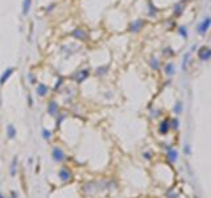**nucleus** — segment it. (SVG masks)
Returning a JSON list of instances; mask_svg holds the SVG:
<instances>
[{"instance_id": "nucleus-1", "label": "nucleus", "mask_w": 211, "mask_h": 198, "mask_svg": "<svg viewBox=\"0 0 211 198\" xmlns=\"http://www.w3.org/2000/svg\"><path fill=\"white\" fill-rule=\"evenodd\" d=\"M88 77H90V70L88 69H81V70H78V71L74 73L73 78H74V81L77 82V83H82V82L86 81Z\"/></svg>"}, {"instance_id": "nucleus-2", "label": "nucleus", "mask_w": 211, "mask_h": 198, "mask_svg": "<svg viewBox=\"0 0 211 198\" xmlns=\"http://www.w3.org/2000/svg\"><path fill=\"white\" fill-rule=\"evenodd\" d=\"M52 157H53V160L56 162H61V161L65 160V153H63V151L59 148V147H53Z\"/></svg>"}, {"instance_id": "nucleus-3", "label": "nucleus", "mask_w": 211, "mask_h": 198, "mask_svg": "<svg viewBox=\"0 0 211 198\" xmlns=\"http://www.w3.org/2000/svg\"><path fill=\"white\" fill-rule=\"evenodd\" d=\"M144 25H145V20H143V19H139V20L132 21V23L129 24V32H132V33H137V32H140L143 29Z\"/></svg>"}, {"instance_id": "nucleus-4", "label": "nucleus", "mask_w": 211, "mask_h": 198, "mask_svg": "<svg viewBox=\"0 0 211 198\" xmlns=\"http://www.w3.org/2000/svg\"><path fill=\"white\" fill-rule=\"evenodd\" d=\"M210 25H211V17L204 19L202 23L198 24V27H197V33H198V34H204V33L207 32V29L210 28Z\"/></svg>"}, {"instance_id": "nucleus-5", "label": "nucleus", "mask_w": 211, "mask_h": 198, "mask_svg": "<svg viewBox=\"0 0 211 198\" xmlns=\"http://www.w3.org/2000/svg\"><path fill=\"white\" fill-rule=\"evenodd\" d=\"M71 36L75 38L77 41H86L87 40V33H86L83 29H81V28H77V29H74L71 32Z\"/></svg>"}, {"instance_id": "nucleus-6", "label": "nucleus", "mask_w": 211, "mask_h": 198, "mask_svg": "<svg viewBox=\"0 0 211 198\" xmlns=\"http://www.w3.org/2000/svg\"><path fill=\"white\" fill-rule=\"evenodd\" d=\"M58 177L61 181H63V182H68V181L71 180V172L69 170L68 168H61L59 172H58Z\"/></svg>"}, {"instance_id": "nucleus-7", "label": "nucleus", "mask_w": 211, "mask_h": 198, "mask_svg": "<svg viewBox=\"0 0 211 198\" xmlns=\"http://www.w3.org/2000/svg\"><path fill=\"white\" fill-rule=\"evenodd\" d=\"M13 73H15V69H13V68H7V69H5L4 71H3V74L0 75V86L4 85L5 82H7L8 79L12 77V74H13Z\"/></svg>"}, {"instance_id": "nucleus-8", "label": "nucleus", "mask_w": 211, "mask_h": 198, "mask_svg": "<svg viewBox=\"0 0 211 198\" xmlns=\"http://www.w3.org/2000/svg\"><path fill=\"white\" fill-rule=\"evenodd\" d=\"M198 57H199L201 61H209L211 58V49H209L206 46L201 48L199 52H198Z\"/></svg>"}, {"instance_id": "nucleus-9", "label": "nucleus", "mask_w": 211, "mask_h": 198, "mask_svg": "<svg viewBox=\"0 0 211 198\" xmlns=\"http://www.w3.org/2000/svg\"><path fill=\"white\" fill-rule=\"evenodd\" d=\"M58 110H59V106L58 103H57L56 100H50L49 103H48V114L52 115V116H54V115L58 114Z\"/></svg>"}, {"instance_id": "nucleus-10", "label": "nucleus", "mask_w": 211, "mask_h": 198, "mask_svg": "<svg viewBox=\"0 0 211 198\" xmlns=\"http://www.w3.org/2000/svg\"><path fill=\"white\" fill-rule=\"evenodd\" d=\"M36 92L38 97H45L48 92H49V87L45 83H38V86L36 87Z\"/></svg>"}, {"instance_id": "nucleus-11", "label": "nucleus", "mask_w": 211, "mask_h": 198, "mask_svg": "<svg viewBox=\"0 0 211 198\" xmlns=\"http://www.w3.org/2000/svg\"><path fill=\"white\" fill-rule=\"evenodd\" d=\"M30 7H32V0H23V5H21V13H23V16L29 15Z\"/></svg>"}, {"instance_id": "nucleus-12", "label": "nucleus", "mask_w": 211, "mask_h": 198, "mask_svg": "<svg viewBox=\"0 0 211 198\" xmlns=\"http://www.w3.org/2000/svg\"><path fill=\"white\" fill-rule=\"evenodd\" d=\"M169 128H170V122L169 120H164V122H161L158 127V132L161 133V135H166V133L169 132Z\"/></svg>"}, {"instance_id": "nucleus-13", "label": "nucleus", "mask_w": 211, "mask_h": 198, "mask_svg": "<svg viewBox=\"0 0 211 198\" xmlns=\"http://www.w3.org/2000/svg\"><path fill=\"white\" fill-rule=\"evenodd\" d=\"M110 70V65H103V66H98L97 70H95V75L97 77H103L108 73Z\"/></svg>"}, {"instance_id": "nucleus-14", "label": "nucleus", "mask_w": 211, "mask_h": 198, "mask_svg": "<svg viewBox=\"0 0 211 198\" xmlns=\"http://www.w3.org/2000/svg\"><path fill=\"white\" fill-rule=\"evenodd\" d=\"M168 159L170 162H175L178 159V152L174 148H168Z\"/></svg>"}, {"instance_id": "nucleus-15", "label": "nucleus", "mask_w": 211, "mask_h": 198, "mask_svg": "<svg viewBox=\"0 0 211 198\" xmlns=\"http://www.w3.org/2000/svg\"><path fill=\"white\" fill-rule=\"evenodd\" d=\"M16 135H17V131H16L15 126H13V124H8V126H7V137L12 140V139H15V137H16Z\"/></svg>"}, {"instance_id": "nucleus-16", "label": "nucleus", "mask_w": 211, "mask_h": 198, "mask_svg": "<svg viewBox=\"0 0 211 198\" xmlns=\"http://www.w3.org/2000/svg\"><path fill=\"white\" fill-rule=\"evenodd\" d=\"M164 71H165V74H166V75H173V74H174V71H175L174 65H173L172 62L166 63L165 68H164Z\"/></svg>"}, {"instance_id": "nucleus-17", "label": "nucleus", "mask_w": 211, "mask_h": 198, "mask_svg": "<svg viewBox=\"0 0 211 198\" xmlns=\"http://www.w3.org/2000/svg\"><path fill=\"white\" fill-rule=\"evenodd\" d=\"M16 169H17V157H15L12 159V162H11V176L12 177H15L16 176Z\"/></svg>"}, {"instance_id": "nucleus-18", "label": "nucleus", "mask_w": 211, "mask_h": 198, "mask_svg": "<svg viewBox=\"0 0 211 198\" xmlns=\"http://www.w3.org/2000/svg\"><path fill=\"white\" fill-rule=\"evenodd\" d=\"M151 68L155 69V70H157L160 68V62H158V60L156 58V57H152V58H151Z\"/></svg>"}, {"instance_id": "nucleus-19", "label": "nucleus", "mask_w": 211, "mask_h": 198, "mask_svg": "<svg viewBox=\"0 0 211 198\" xmlns=\"http://www.w3.org/2000/svg\"><path fill=\"white\" fill-rule=\"evenodd\" d=\"M189 58H190V53H186V54L184 56V61H182V70H186V69H187Z\"/></svg>"}, {"instance_id": "nucleus-20", "label": "nucleus", "mask_w": 211, "mask_h": 198, "mask_svg": "<svg viewBox=\"0 0 211 198\" xmlns=\"http://www.w3.org/2000/svg\"><path fill=\"white\" fill-rule=\"evenodd\" d=\"M182 9H184V3H181V4H177V5L174 7V15H175V16L181 15V13H182Z\"/></svg>"}, {"instance_id": "nucleus-21", "label": "nucleus", "mask_w": 211, "mask_h": 198, "mask_svg": "<svg viewBox=\"0 0 211 198\" xmlns=\"http://www.w3.org/2000/svg\"><path fill=\"white\" fill-rule=\"evenodd\" d=\"M42 137L45 140H50V137H52V131H49L46 128H42Z\"/></svg>"}, {"instance_id": "nucleus-22", "label": "nucleus", "mask_w": 211, "mask_h": 198, "mask_svg": "<svg viewBox=\"0 0 211 198\" xmlns=\"http://www.w3.org/2000/svg\"><path fill=\"white\" fill-rule=\"evenodd\" d=\"M63 81H65V79H63V77H59V78L57 79V82H56V86H54V89H56V90H58V89L61 87V86L63 85Z\"/></svg>"}, {"instance_id": "nucleus-23", "label": "nucleus", "mask_w": 211, "mask_h": 198, "mask_svg": "<svg viewBox=\"0 0 211 198\" xmlns=\"http://www.w3.org/2000/svg\"><path fill=\"white\" fill-rule=\"evenodd\" d=\"M178 33H180V34H181V36L184 37V38H186V37H187L186 28H185V27H180V28H178Z\"/></svg>"}, {"instance_id": "nucleus-24", "label": "nucleus", "mask_w": 211, "mask_h": 198, "mask_svg": "<svg viewBox=\"0 0 211 198\" xmlns=\"http://www.w3.org/2000/svg\"><path fill=\"white\" fill-rule=\"evenodd\" d=\"M174 111H175V114H180L181 111H182V103H177V104H175Z\"/></svg>"}, {"instance_id": "nucleus-25", "label": "nucleus", "mask_w": 211, "mask_h": 198, "mask_svg": "<svg viewBox=\"0 0 211 198\" xmlns=\"http://www.w3.org/2000/svg\"><path fill=\"white\" fill-rule=\"evenodd\" d=\"M149 7H151V12H149V16H155L156 15V8L153 7V4L149 1Z\"/></svg>"}, {"instance_id": "nucleus-26", "label": "nucleus", "mask_w": 211, "mask_h": 198, "mask_svg": "<svg viewBox=\"0 0 211 198\" xmlns=\"http://www.w3.org/2000/svg\"><path fill=\"white\" fill-rule=\"evenodd\" d=\"M170 127H172V128H177V127H178V120H177V119H173V120H172Z\"/></svg>"}, {"instance_id": "nucleus-27", "label": "nucleus", "mask_w": 211, "mask_h": 198, "mask_svg": "<svg viewBox=\"0 0 211 198\" xmlns=\"http://www.w3.org/2000/svg\"><path fill=\"white\" fill-rule=\"evenodd\" d=\"M28 79H29V82L30 83H34V77L32 73H28Z\"/></svg>"}, {"instance_id": "nucleus-28", "label": "nucleus", "mask_w": 211, "mask_h": 198, "mask_svg": "<svg viewBox=\"0 0 211 198\" xmlns=\"http://www.w3.org/2000/svg\"><path fill=\"white\" fill-rule=\"evenodd\" d=\"M59 116H61V118H58V120H57V126H58V127H59L61 122H62V120L65 119V115H59Z\"/></svg>"}, {"instance_id": "nucleus-29", "label": "nucleus", "mask_w": 211, "mask_h": 198, "mask_svg": "<svg viewBox=\"0 0 211 198\" xmlns=\"http://www.w3.org/2000/svg\"><path fill=\"white\" fill-rule=\"evenodd\" d=\"M56 7V4H50V5H48L46 7V12H52V9Z\"/></svg>"}, {"instance_id": "nucleus-30", "label": "nucleus", "mask_w": 211, "mask_h": 198, "mask_svg": "<svg viewBox=\"0 0 211 198\" xmlns=\"http://www.w3.org/2000/svg\"><path fill=\"white\" fill-rule=\"evenodd\" d=\"M12 198H16V193H15V191H12Z\"/></svg>"}, {"instance_id": "nucleus-31", "label": "nucleus", "mask_w": 211, "mask_h": 198, "mask_svg": "<svg viewBox=\"0 0 211 198\" xmlns=\"http://www.w3.org/2000/svg\"><path fill=\"white\" fill-rule=\"evenodd\" d=\"M0 198H4V196H3V193H0Z\"/></svg>"}, {"instance_id": "nucleus-32", "label": "nucleus", "mask_w": 211, "mask_h": 198, "mask_svg": "<svg viewBox=\"0 0 211 198\" xmlns=\"http://www.w3.org/2000/svg\"><path fill=\"white\" fill-rule=\"evenodd\" d=\"M0 107H1V99H0Z\"/></svg>"}]
</instances>
